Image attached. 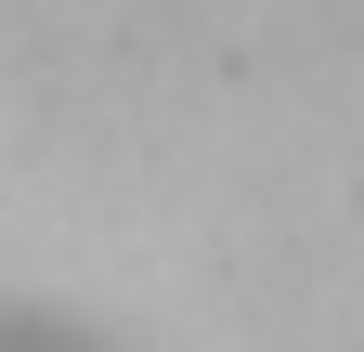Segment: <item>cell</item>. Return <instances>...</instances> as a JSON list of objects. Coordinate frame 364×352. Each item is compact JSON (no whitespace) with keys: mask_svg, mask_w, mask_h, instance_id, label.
I'll list each match as a JSON object with an SVG mask.
<instances>
[{"mask_svg":"<svg viewBox=\"0 0 364 352\" xmlns=\"http://www.w3.org/2000/svg\"><path fill=\"white\" fill-rule=\"evenodd\" d=\"M0 352H117V339L78 326V314H53V300H0Z\"/></svg>","mask_w":364,"mask_h":352,"instance_id":"6da1fadb","label":"cell"}]
</instances>
